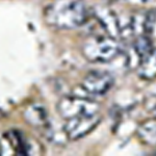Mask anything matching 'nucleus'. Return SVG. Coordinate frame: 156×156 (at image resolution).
<instances>
[{
  "label": "nucleus",
  "instance_id": "obj_1",
  "mask_svg": "<svg viewBox=\"0 0 156 156\" xmlns=\"http://www.w3.org/2000/svg\"><path fill=\"white\" fill-rule=\"evenodd\" d=\"M47 24L57 29H73L89 19V9L83 0H54L44 11Z\"/></svg>",
  "mask_w": 156,
  "mask_h": 156
},
{
  "label": "nucleus",
  "instance_id": "obj_6",
  "mask_svg": "<svg viewBox=\"0 0 156 156\" xmlns=\"http://www.w3.org/2000/svg\"><path fill=\"white\" fill-rule=\"evenodd\" d=\"M94 16L98 24L102 27L105 34L115 39L121 36V26L117 15L108 7H97L94 11Z\"/></svg>",
  "mask_w": 156,
  "mask_h": 156
},
{
  "label": "nucleus",
  "instance_id": "obj_9",
  "mask_svg": "<svg viewBox=\"0 0 156 156\" xmlns=\"http://www.w3.org/2000/svg\"><path fill=\"white\" fill-rule=\"evenodd\" d=\"M136 133L142 143L151 147H156V118L143 122L138 126Z\"/></svg>",
  "mask_w": 156,
  "mask_h": 156
},
{
  "label": "nucleus",
  "instance_id": "obj_2",
  "mask_svg": "<svg viewBox=\"0 0 156 156\" xmlns=\"http://www.w3.org/2000/svg\"><path fill=\"white\" fill-rule=\"evenodd\" d=\"M82 54L90 62H108L119 55L121 48L117 40L109 36L90 37L82 45Z\"/></svg>",
  "mask_w": 156,
  "mask_h": 156
},
{
  "label": "nucleus",
  "instance_id": "obj_12",
  "mask_svg": "<svg viewBox=\"0 0 156 156\" xmlns=\"http://www.w3.org/2000/svg\"><path fill=\"white\" fill-rule=\"evenodd\" d=\"M155 115H156V107H155Z\"/></svg>",
  "mask_w": 156,
  "mask_h": 156
},
{
  "label": "nucleus",
  "instance_id": "obj_4",
  "mask_svg": "<svg viewBox=\"0 0 156 156\" xmlns=\"http://www.w3.org/2000/svg\"><path fill=\"white\" fill-rule=\"evenodd\" d=\"M115 78L107 71L94 70L87 73L81 82V89L87 94L93 96H102L112 87Z\"/></svg>",
  "mask_w": 156,
  "mask_h": 156
},
{
  "label": "nucleus",
  "instance_id": "obj_7",
  "mask_svg": "<svg viewBox=\"0 0 156 156\" xmlns=\"http://www.w3.org/2000/svg\"><path fill=\"white\" fill-rule=\"evenodd\" d=\"M23 118L29 125L44 129V131L46 132L51 128L48 112L42 105L32 104L27 106L23 112Z\"/></svg>",
  "mask_w": 156,
  "mask_h": 156
},
{
  "label": "nucleus",
  "instance_id": "obj_10",
  "mask_svg": "<svg viewBox=\"0 0 156 156\" xmlns=\"http://www.w3.org/2000/svg\"><path fill=\"white\" fill-rule=\"evenodd\" d=\"M133 50H134L135 54L137 55L140 62L153 50V45L150 37L147 34H142V36L137 37L134 41V44H133Z\"/></svg>",
  "mask_w": 156,
  "mask_h": 156
},
{
  "label": "nucleus",
  "instance_id": "obj_8",
  "mask_svg": "<svg viewBox=\"0 0 156 156\" xmlns=\"http://www.w3.org/2000/svg\"><path fill=\"white\" fill-rule=\"evenodd\" d=\"M137 75L144 80H153L156 78V49H153L140 62Z\"/></svg>",
  "mask_w": 156,
  "mask_h": 156
},
{
  "label": "nucleus",
  "instance_id": "obj_11",
  "mask_svg": "<svg viewBox=\"0 0 156 156\" xmlns=\"http://www.w3.org/2000/svg\"><path fill=\"white\" fill-rule=\"evenodd\" d=\"M156 25V12L150 11L145 15L143 19V30L146 34H151L154 30V27Z\"/></svg>",
  "mask_w": 156,
  "mask_h": 156
},
{
  "label": "nucleus",
  "instance_id": "obj_5",
  "mask_svg": "<svg viewBox=\"0 0 156 156\" xmlns=\"http://www.w3.org/2000/svg\"><path fill=\"white\" fill-rule=\"evenodd\" d=\"M101 118L99 115H81L67 120L64 125V132L69 140H76L82 138L99 125Z\"/></svg>",
  "mask_w": 156,
  "mask_h": 156
},
{
  "label": "nucleus",
  "instance_id": "obj_3",
  "mask_svg": "<svg viewBox=\"0 0 156 156\" xmlns=\"http://www.w3.org/2000/svg\"><path fill=\"white\" fill-rule=\"evenodd\" d=\"M57 112L65 120L81 115H97L100 106L97 102L80 96H67L57 103Z\"/></svg>",
  "mask_w": 156,
  "mask_h": 156
}]
</instances>
